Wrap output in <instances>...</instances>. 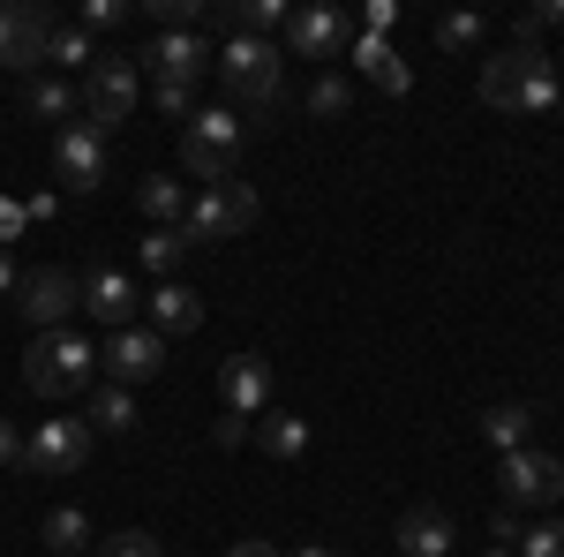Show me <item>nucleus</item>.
Here are the masks:
<instances>
[{"mask_svg": "<svg viewBox=\"0 0 564 557\" xmlns=\"http://www.w3.org/2000/svg\"><path fill=\"white\" fill-rule=\"evenodd\" d=\"M90 369H98V346H90L84 332H39L31 354H23V385L39 392V399H68V392H84Z\"/></svg>", "mask_w": 564, "mask_h": 557, "instance_id": "obj_2", "label": "nucleus"}, {"mask_svg": "<svg viewBox=\"0 0 564 557\" xmlns=\"http://www.w3.org/2000/svg\"><path fill=\"white\" fill-rule=\"evenodd\" d=\"M354 61H361V76L377 90H391V98H406L414 90V68L399 61V45L391 39H369V31H354Z\"/></svg>", "mask_w": 564, "mask_h": 557, "instance_id": "obj_20", "label": "nucleus"}, {"mask_svg": "<svg viewBox=\"0 0 564 557\" xmlns=\"http://www.w3.org/2000/svg\"><path fill=\"white\" fill-rule=\"evenodd\" d=\"M512 550L520 557H564V519H534V527H520Z\"/></svg>", "mask_w": 564, "mask_h": 557, "instance_id": "obj_30", "label": "nucleus"}, {"mask_svg": "<svg viewBox=\"0 0 564 557\" xmlns=\"http://www.w3.org/2000/svg\"><path fill=\"white\" fill-rule=\"evenodd\" d=\"M241 437H249V422H241V415H226V422H218V452H234Z\"/></svg>", "mask_w": 564, "mask_h": 557, "instance_id": "obj_40", "label": "nucleus"}, {"mask_svg": "<svg viewBox=\"0 0 564 557\" xmlns=\"http://www.w3.org/2000/svg\"><path fill=\"white\" fill-rule=\"evenodd\" d=\"M481 444L505 460V452H520V444H534V407H520V399H505V407H489L481 415Z\"/></svg>", "mask_w": 564, "mask_h": 557, "instance_id": "obj_21", "label": "nucleus"}, {"mask_svg": "<svg viewBox=\"0 0 564 557\" xmlns=\"http://www.w3.org/2000/svg\"><path fill=\"white\" fill-rule=\"evenodd\" d=\"M90 460V422L84 415H53V422H39L31 437H23V468L31 474H76Z\"/></svg>", "mask_w": 564, "mask_h": 557, "instance_id": "obj_8", "label": "nucleus"}, {"mask_svg": "<svg viewBox=\"0 0 564 557\" xmlns=\"http://www.w3.org/2000/svg\"><path fill=\"white\" fill-rule=\"evenodd\" d=\"M391 23H399V8H391V0H369V8H361V31H369V39H384Z\"/></svg>", "mask_w": 564, "mask_h": 557, "instance_id": "obj_36", "label": "nucleus"}, {"mask_svg": "<svg viewBox=\"0 0 564 557\" xmlns=\"http://www.w3.org/2000/svg\"><path fill=\"white\" fill-rule=\"evenodd\" d=\"M53 173H61V189H98L106 181V129L68 121V129L53 136Z\"/></svg>", "mask_w": 564, "mask_h": 557, "instance_id": "obj_13", "label": "nucleus"}, {"mask_svg": "<svg viewBox=\"0 0 564 557\" xmlns=\"http://www.w3.org/2000/svg\"><path fill=\"white\" fill-rule=\"evenodd\" d=\"M135 257H143V271H159V279H174V264L188 257V234H181V226H151Z\"/></svg>", "mask_w": 564, "mask_h": 557, "instance_id": "obj_26", "label": "nucleus"}, {"mask_svg": "<svg viewBox=\"0 0 564 557\" xmlns=\"http://www.w3.org/2000/svg\"><path fill=\"white\" fill-rule=\"evenodd\" d=\"M489 543H505V550H512V543H520V513H512V505H505V513L489 519Z\"/></svg>", "mask_w": 564, "mask_h": 557, "instance_id": "obj_39", "label": "nucleus"}, {"mask_svg": "<svg viewBox=\"0 0 564 557\" xmlns=\"http://www.w3.org/2000/svg\"><path fill=\"white\" fill-rule=\"evenodd\" d=\"M15 287H23V271H15V257H8V249H0V294H15Z\"/></svg>", "mask_w": 564, "mask_h": 557, "instance_id": "obj_42", "label": "nucleus"}, {"mask_svg": "<svg viewBox=\"0 0 564 557\" xmlns=\"http://www.w3.org/2000/svg\"><path fill=\"white\" fill-rule=\"evenodd\" d=\"M294 557H339V550H324V543H302V550H294Z\"/></svg>", "mask_w": 564, "mask_h": 557, "instance_id": "obj_43", "label": "nucleus"}, {"mask_svg": "<svg viewBox=\"0 0 564 557\" xmlns=\"http://www.w3.org/2000/svg\"><path fill=\"white\" fill-rule=\"evenodd\" d=\"M218 61V76H226V90L241 98V106H257V114H271L279 98H286V53L271 39H226V53H212Z\"/></svg>", "mask_w": 564, "mask_h": 557, "instance_id": "obj_4", "label": "nucleus"}, {"mask_svg": "<svg viewBox=\"0 0 564 557\" xmlns=\"http://www.w3.org/2000/svg\"><path fill=\"white\" fill-rule=\"evenodd\" d=\"M45 39H53V15L39 0H0V68L31 76L45 61Z\"/></svg>", "mask_w": 564, "mask_h": 557, "instance_id": "obj_10", "label": "nucleus"}, {"mask_svg": "<svg viewBox=\"0 0 564 557\" xmlns=\"http://www.w3.org/2000/svg\"><path fill=\"white\" fill-rule=\"evenodd\" d=\"M436 45H452V53L481 45V15H467V8H459V15H444V23H436Z\"/></svg>", "mask_w": 564, "mask_h": 557, "instance_id": "obj_32", "label": "nucleus"}, {"mask_svg": "<svg viewBox=\"0 0 564 557\" xmlns=\"http://www.w3.org/2000/svg\"><path fill=\"white\" fill-rule=\"evenodd\" d=\"M347 106H354V84H347V76H324V84L308 90V114H316V121H339Z\"/></svg>", "mask_w": 564, "mask_h": 557, "instance_id": "obj_31", "label": "nucleus"}, {"mask_svg": "<svg viewBox=\"0 0 564 557\" xmlns=\"http://www.w3.org/2000/svg\"><path fill=\"white\" fill-rule=\"evenodd\" d=\"M90 437H98V429H106V437H129L135 429V392L129 385H106V392H90Z\"/></svg>", "mask_w": 564, "mask_h": 557, "instance_id": "obj_24", "label": "nucleus"}, {"mask_svg": "<svg viewBox=\"0 0 564 557\" xmlns=\"http://www.w3.org/2000/svg\"><path fill=\"white\" fill-rule=\"evenodd\" d=\"M23 106L39 114V121H76L84 114V84H68V76H31V90H23Z\"/></svg>", "mask_w": 564, "mask_h": 557, "instance_id": "obj_22", "label": "nucleus"}, {"mask_svg": "<svg viewBox=\"0 0 564 557\" xmlns=\"http://www.w3.org/2000/svg\"><path fill=\"white\" fill-rule=\"evenodd\" d=\"M23 226H31V218H23V204H15V196H0V249H8Z\"/></svg>", "mask_w": 564, "mask_h": 557, "instance_id": "obj_38", "label": "nucleus"}, {"mask_svg": "<svg viewBox=\"0 0 564 557\" xmlns=\"http://www.w3.org/2000/svg\"><path fill=\"white\" fill-rule=\"evenodd\" d=\"M135 98H143V76H135V61H121V53H106V61H90L84 76V121L90 129H121L135 114Z\"/></svg>", "mask_w": 564, "mask_h": 557, "instance_id": "obj_6", "label": "nucleus"}, {"mask_svg": "<svg viewBox=\"0 0 564 557\" xmlns=\"http://www.w3.org/2000/svg\"><path fill=\"white\" fill-rule=\"evenodd\" d=\"M257 444L271 452V460H302V452H308V422H302V415H263Z\"/></svg>", "mask_w": 564, "mask_h": 557, "instance_id": "obj_25", "label": "nucleus"}, {"mask_svg": "<svg viewBox=\"0 0 564 557\" xmlns=\"http://www.w3.org/2000/svg\"><path fill=\"white\" fill-rule=\"evenodd\" d=\"M557 114H564V90H557Z\"/></svg>", "mask_w": 564, "mask_h": 557, "instance_id": "obj_45", "label": "nucleus"}, {"mask_svg": "<svg viewBox=\"0 0 564 557\" xmlns=\"http://www.w3.org/2000/svg\"><path fill=\"white\" fill-rule=\"evenodd\" d=\"M15 309H23V324L31 332H68V317L84 309V279H68L61 264H39V271H23V287H15Z\"/></svg>", "mask_w": 564, "mask_h": 557, "instance_id": "obj_7", "label": "nucleus"}, {"mask_svg": "<svg viewBox=\"0 0 564 557\" xmlns=\"http://www.w3.org/2000/svg\"><path fill=\"white\" fill-rule=\"evenodd\" d=\"M257 189L249 181H218V189H204L196 204H188V218H181V234H188V249L196 242H234V234H249L257 226Z\"/></svg>", "mask_w": 564, "mask_h": 557, "instance_id": "obj_5", "label": "nucleus"}, {"mask_svg": "<svg viewBox=\"0 0 564 557\" xmlns=\"http://www.w3.org/2000/svg\"><path fill=\"white\" fill-rule=\"evenodd\" d=\"M98 557H166V543L151 535V527H121V535H106Z\"/></svg>", "mask_w": 564, "mask_h": 557, "instance_id": "obj_29", "label": "nucleus"}, {"mask_svg": "<svg viewBox=\"0 0 564 557\" xmlns=\"http://www.w3.org/2000/svg\"><path fill=\"white\" fill-rule=\"evenodd\" d=\"M143 309H151V332H159V340H181V332H196V324H204V294H196V287H181V279H166Z\"/></svg>", "mask_w": 564, "mask_h": 557, "instance_id": "obj_19", "label": "nucleus"}, {"mask_svg": "<svg viewBox=\"0 0 564 557\" xmlns=\"http://www.w3.org/2000/svg\"><path fill=\"white\" fill-rule=\"evenodd\" d=\"M481 557H520V550H505V543H489V550H481Z\"/></svg>", "mask_w": 564, "mask_h": 557, "instance_id": "obj_44", "label": "nucleus"}, {"mask_svg": "<svg viewBox=\"0 0 564 557\" xmlns=\"http://www.w3.org/2000/svg\"><path fill=\"white\" fill-rule=\"evenodd\" d=\"M218 399H226V415L257 422L263 399H271V362H263V354H226V362H218Z\"/></svg>", "mask_w": 564, "mask_h": 557, "instance_id": "obj_15", "label": "nucleus"}, {"mask_svg": "<svg viewBox=\"0 0 564 557\" xmlns=\"http://www.w3.org/2000/svg\"><path fill=\"white\" fill-rule=\"evenodd\" d=\"M226 557H279V550H271V543H257V535H241V543H234Z\"/></svg>", "mask_w": 564, "mask_h": 557, "instance_id": "obj_41", "label": "nucleus"}, {"mask_svg": "<svg viewBox=\"0 0 564 557\" xmlns=\"http://www.w3.org/2000/svg\"><path fill=\"white\" fill-rule=\"evenodd\" d=\"M452 513L444 505H414V513H399V557H452Z\"/></svg>", "mask_w": 564, "mask_h": 557, "instance_id": "obj_17", "label": "nucleus"}, {"mask_svg": "<svg viewBox=\"0 0 564 557\" xmlns=\"http://www.w3.org/2000/svg\"><path fill=\"white\" fill-rule=\"evenodd\" d=\"M98 369H106L113 385H143V377H159V369H166V340H159L151 324L106 332V346H98Z\"/></svg>", "mask_w": 564, "mask_h": 557, "instance_id": "obj_11", "label": "nucleus"}, {"mask_svg": "<svg viewBox=\"0 0 564 557\" xmlns=\"http://www.w3.org/2000/svg\"><path fill=\"white\" fill-rule=\"evenodd\" d=\"M241 114L234 106H196L188 114V129H181V167L196 173L204 189H218V181H234V151H241Z\"/></svg>", "mask_w": 564, "mask_h": 557, "instance_id": "obj_3", "label": "nucleus"}, {"mask_svg": "<svg viewBox=\"0 0 564 557\" xmlns=\"http://www.w3.org/2000/svg\"><path fill=\"white\" fill-rule=\"evenodd\" d=\"M121 15H129V0H90V8H84V31H113Z\"/></svg>", "mask_w": 564, "mask_h": 557, "instance_id": "obj_35", "label": "nucleus"}, {"mask_svg": "<svg viewBox=\"0 0 564 557\" xmlns=\"http://www.w3.org/2000/svg\"><path fill=\"white\" fill-rule=\"evenodd\" d=\"M505 505H512V513H520V505H534V513H542V505H557L564 497V460L557 452H542V444H520V452H505Z\"/></svg>", "mask_w": 564, "mask_h": 557, "instance_id": "obj_9", "label": "nucleus"}, {"mask_svg": "<svg viewBox=\"0 0 564 557\" xmlns=\"http://www.w3.org/2000/svg\"><path fill=\"white\" fill-rule=\"evenodd\" d=\"M542 31H564V0H542V8H527V15H520V39H512V45H534Z\"/></svg>", "mask_w": 564, "mask_h": 557, "instance_id": "obj_33", "label": "nucleus"}, {"mask_svg": "<svg viewBox=\"0 0 564 557\" xmlns=\"http://www.w3.org/2000/svg\"><path fill=\"white\" fill-rule=\"evenodd\" d=\"M84 309L106 324V332H129L135 309H143V294H135L129 271H113V264H106V271H90V279H84Z\"/></svg>", "mask_w": 564, "mask_h": 557, "instance_id": "obj_16", "label": "nucleus"}, {"mask_svg": "<svg viewBox=\"0 0 564 557\" xmlns=\"http://www.w3.org/2000/svg\"><path fill=\"white\" fill-rule=\"evenodd\" d=\"M135 204L159 218V226H181V218H188V204H181V181H174V173H151V181L135 189Z\"/></svg>", "mask_w": 564, "mask_h": 557, "instance_id": "obj_27", "label": "nucleus"}, {"mask_svg": "<svg viewBox=\"0 0 564 557\" xmlns=\"http://www.w3.org/2000/svg\"><path fill=\"white\" fill-rule=\"evenodd\" d=\"M0 468H23V429L0 415Z\"/></svg>", "mask_w": 564, "mask_h": 557, "instance_id": "obj_37", "label": "nucleus"}, {"mask_svg": "<svg viewBox=\"0 0 564 557\" xmlns=\"http://www.w3.org/2000/svg\"><path fill=\"white\" fill-rule=\"evenodd\" d=\"M45 550L53 557H90V513L84 505H53V513H45Z\"/></svg>", "mask_w": 564, "mask_h": 557, "instance_id": "obj_23", "label": "nucleus"}, {"mask_svg": "<svg viewBox=\"0 0 564 557\" xmlns=\"http://www.w3.org/2000/svg\"><path fill=\"white\" fill-rule=\"evenodd\" d=\"M347 45H354L347 8H294V15H286V53H302V61H332V53H347Z\"/></svg>", "mask_w": 564, "mask_h": 557, "instance_id": "obj_12", "label": "nucleus"}, {"mask_svg": "<svg viewBox=\"0 0 564 557\" xmlns=\"http://www.w3.org/2000/svg\"><path fill=\"white\" fill-rule=\"evenodd\" d=\"M151 15H159V31H196L204 0H151Z\"/></svg>", "mask_w": 564, "mask_h": 557, "instance_id": "obj_34", "label": "nucleus"}, {"mask_svg": "<svg viewBox=\"0 0 564 557\" xmlns=\"http://www.w3.org/2000/svg\"><path fill=\"white\" fill-rule=\"evenodd\" d=\"M557 90V61L542 45H505L497 61H481V106L497 114H550Z\"/></svg>", "mask_w": 564, "mask_h": 557, "instance_id": "obj_1", "label": "nucleus"}, {"mask_svg": "<svg viewBox=\"0 0 564 557\" xmlns=\"http://www.w3.org/2000/svg\"><path fill=\"white\" fill-rule=\"evenodd\" d=\"M204 61H212V45L196 39V31H159V45L143 53L151 84H174V90H196V84H204Z\"/></svg>", "mask_w": 564, "mask_h": 557, "instance_id": "obj_14", "label": "nucleus"}, {"mask_svg": "<svg viewBox=\"0 0 564 557\" xmlns=\"http://www.w3.org/2000/svg\"><path fill=\"white\" fill-rule=\"evenodd\" d=\"M286 0H226V8H212V23L226 31V39H271V31H286Z\"/></svg>", "mask_w": 564, "mask_h": 557, "instance_id": "obj_18", "label": "nucleus"}, {"mask_svg": "<svg viewBox=\"0 0 564 557\" xmlns=\"http://www.w3.org/2000/svg\"><path fill=\"white\" fill-rule=\"evenodd\" d=\"M45 61H61V68H90V31H84V23H53Z\"/></svg>", "mask_w": 564, "mask_h": 557, "instance_id": "obj_28", "label": "nucleus"}]
</instances>
